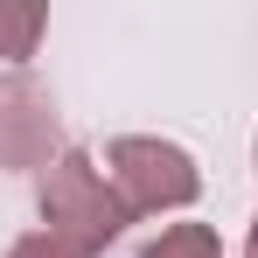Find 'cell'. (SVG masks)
<instances>
[{
	"instance_id": "7",
	"label": "cell",
	"mask_w": 258,
	"mask_h": 258,
	"mask_svg": "<svg viewBox=\"0 0 258 258\" xmlns=\"http://www.w3.org/2000/svg\"><path fill=\"white\" fill-rule=\"evenodd\" d=\"M244 258H258V216H251V237H244Z\"/></svg>"
},
{
	"instance_id": "2",
	"label": "cell",
	"mask_w": 258,
	"mask_h": 258,
	"mask_svg": "<svg viewBox=\"0 0 258 258\" xmlns=\"http://www.w3.org/2000/svg\"><path fill=\"white\" fill-rule=\"evenodd\" d=\"M105 168H112V188L133 216H161V210H188L203 196V174L196 161L174 147V140H154V133H119L105 147Z\"/></svg>"
},
{
	"instance_id": "3",
	"label": "cell",
	"mask_w": 258,
	"mask_h": 258,
	"mask_svg": "<svg viewBox=\"0 0 258 258\" xmlns=\"http://www.w3.org/2000/svg\"><path fill=\"white\" fill-rule=\"evenodd\" d=\"M56 154H63L56 98H49L28 70L0 77V168H49Z\"/></svg>"
},
{
	"instance_id": "5",
	"label": "cell",
	"mask_w": 258,
	"mask_h": 258,
	"mask_svg": "<svg viewBox=\"0 0 258 258\" xmlns=\"http://www.w3.org/2000/svg\"><path fill=\"white\" fill-rule=\"evenodd\" d=\"M140 258H223L210 223H168L154 244H140Z\"/></svg>"
},
{
	"instance_id": "4",
	"label": "cell",
	"mask_w": 258,
	"mask_h": 258,
	"mask_svg": "<svg viewBox=\"0 0 258 258\" xmlns=\"http://www.w3.org/2000/svg\"><path fill=\"white\" fill-rule=\"evenodd\" d=\"M42 28H49V7H35V0H0V63H28L35 42H42Z\"/></svg>"
},
{
	"instance_id": "1",
	"label": "cell",
	"mask_w": 258,
	"mask_h": 258,
	"mask_svg": "<svg viewBox=\"0 0 258 258\" xmlns=\"http://www.w3.org/2000/svg\"><path fill=\"white\" fill-rule=\"evenodd\" d=\"M35 203H42V223H49V230H56V237H70V244H84L91 258H98V251H105V244L133 223V210L119 203V188L91 168L84 147H63V154L42 168Z\"/></svg>"
},
{
	"instance_id": "6",
	"label": "cell",
	"mask_w": 258,
	"mask_h": 258,
	"mask_svg": "<svg viewBox=\"0 0 258 258\" xmlns=\"http://www.w3.org/2000/svg\"><path fill=\"white\" fill-rule=\"evenodd\" d=\"M7 258H91L84 244H70V237H56V230H35V237H21Z\"/></svg>"
}]
</instances>
